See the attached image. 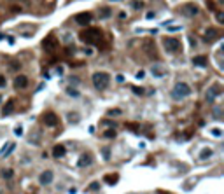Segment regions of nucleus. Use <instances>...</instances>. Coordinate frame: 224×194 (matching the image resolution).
I'll use <instances>...</instances> for the list:
<instances>
[{"label":"nucleus","mask_w":224,"mask_h":194,"mask_svg":"<svg viewBox=\"0 0 224 194\" xmlns=\"http://www.w3.org/2000/svg\"><path fill=\"white\" fill-rule=\"evenodd\" d=\"M191 93H193V89H191L189 84L177 82L173 86V89H172V98H173V100H184V98H187Z\"/></svg>","instance_id":"obj_1"},{"label":"nucleus","mask_w":224,"mask_h":194,"mask_svg":"<svg viewBox=\"0 0 224 194\" xmlns=\"http://www.w3.org/2000/svg\"><path fill=\"white\" fill-rule=\"evenodd\" d=\"M91 79H93V86H95L98 91L107 89L109 84H110V75L105 74V72H96V74H93Z\"/></svg>","instance_id":"obj_2"},{"label":"nucleus","mask_w":224,"mask_h":194,"mask_svg":"<svg viewBox=\"0 0 224 194\" xmlns=\"http://www.w3.org/2000/svg\"><path fill=\"white\" fill-rule=\"evenodd\" d=\"M81 40L86 44H96L100 40V30L98 28H88L81 33Z\"/></svg>","instance_id":"obj_3"},{"label":"nucleus","mask_w":224,"mask_h":194,"mask_svg":"<svg viewBox=\"0 0 224 194\" xmlns=\"http://www.w3.org/2000/svg\"><path fill=\"white\" fill-rule=\"evenodd\" d=\"M163 46H165V49H166L168 53H172V54H175V53L180 51V40L175 39V37H166V39L163 40Z\"/></svg>","instance_id":"obj_4"},{"label":"nucleus","mask_w":224,"mask_h":194,"mask_svg":"<svg viewBox=\"0 0 224 194\" xmlns=\"http://www.w3.org/2000/svg\"><path fill=\"white\" fill-rule=\"evenodd\" d=\"M54 178V173L51 171V170H46V171H42L40 177H39V182H40V185H49L51 182Z\"/></svg>","instance_id":"obj_5"},{"label":"nucleus","mask_w":224,"mask_h":194,"mask_svg":"<svg viewBox=\"0 0 224 194\" xmlns=\"http://www.w3.org/2000/svg\"><path fill=\"white\" fill-rule=\"evenodd\" d=\"M180 12L184 14V16H187V18H193V16L198 14V7H196L194 4H186V5H182Z\"/></svg>","instance_id":"obj_6"},{"label":"nucleus","mask_w":224,"mask_h":194,"mask_svg":"<svg viewBox=\"0 0 224 194\" xmlns=\"http://www.w3.org/2000/svg\"><path fill=\"white\" fill-rule=\"evenodd\" d=\"M221 86H212V88H208V91H207V102H214L217 96H221Z\"/></svg>","instance_id":"obj_7"},{"label":"nucleus","mask_w":224,"mask_h":194,"mask_svg":"<svg viewBox=\"0 0 224 194\" xmlns=\"http://www.w3.org/2000/svg\"><path fill=\"white\" fill-rule=\"evenodd\" d=\"M26 86H28V77L26 75L14 77V88H16V89H25Z\"/></svg>","instance_id":"obj_8"},{"label":"nucleus","mask_w":224,"mask_h":194,"mask_svg":"<svg viewBox=\"0 0 224 194\" xmlns=\"http://www.w3.org/2000/svg\"><path fill=\"white\" fill-rule=\"evenodd\" d=\"M91 19H93V16H91L89 12H81V14H77L75 16V21L79 23V25H89L91 23Z\"/></svg>","instance_id":"obj_9"},{"label":"nucleus","mask_w":224,"mask_h":194,"mask_svg":"<svg viewBox=\"0 0 224 194\" xmlns=\"http://www.w3.org/2000/svg\"><path fill=\"white\" fill-rule=\"evenodd\" d=\"M44 123H46V126H56L58 124V116L56 114H53V112H46L44 114Z\"/></svg>","instance_id":"obj_10"},{"label":"nucleus","mask_w":224,"mask_h":194,"mask_svg":"<svg viewBox=\"0 0 224 194\" xmlns=\"http://www.w3.org/2000/svg\"><path fill=\"white\" fill-rule=\"evenodd\" d=\"M217 37H219V32H217L215 28H208V30L205 32V37H203V39H205V42H214Z\"/></svg>","instance_id":"obj_11"},{"label":"nucleus","mask_w":224,"mask_h":194,"mask_svg":"<svg viewBox=\"0 0 224 194\" xmlns=\"http://www.w3.org/2000/svg\"><path fill=\"white\" fill-rule=\"evenodd\" d=\"M154 77H158V79H163V77H166V68H163L159 65H154L152 68H151Z\"/></svg>","instance_id":"obj_12"},{"label":"nucleus","mask_w":224,"mask_h":194,"mask_svg":"<svg viewBox=\"0 0 224 194\" xmlns=\"http://www.w3.org/2000/svg\"><path fill=\"white\" fill-rule=\"evenodd\" d=\"M91 163H93V156H91V154H82V156H81V158H79V166L81 168H84V166H89Z\"/></svg>","instance_id":"obj_13"},{"label":"nucleus","mask_w":224,"mask_h":194,"mask_svg":"<svg viewBox=\"0 0 224 194\" xmlns=\"http://www.w3.org/2000/svg\"><path fill=\"white\" fill-rule=\"evenodd\" d=\"M14 147H16V144H14V142H7L5 147L0 151V158H7V156H9V154L14 151Z\"/></svg>","instance_id":"obj_14"},{"label":"nucleus","mask_w":224,"mask_h":194,"mask_svg":"<svg viewBox=\"0 0 224 194\" xmlns=\"http://www.w3.org/2000/svg\"><path fill=\"white\" fill-rule=\"evenodd\" d=\"M193 63H194L196 67H207L208 60H207V56H194V58H193Z\"/></svg>","instance_id":"obj_15"},{"label":"nucleus","mask_w":224,"mask_h":194,"mask_svg":"<svg viewBox=\"0 0 224 194\" xmlns=\"http://www.w3.org/2000/svg\"><path fill=\"white\" fill-rule=\"evenodd\" d=\"M65 152H67L65 145H56L54 149H53V154H54V158H63V156H65Z\"/></svg>","instance_id":"obj_16"},{"label":"nucleus","mask_w":224,"mask_h":194,"mask_svg":"<svg viewBox=\"0 0 224 194\" xmlns=\"http://www.w3.org/2000/svg\"><path fill=\"white\" fill-rule=\"evenodd\" d=\"M12 109H14V102H12V100H9V102L4 105V109H2V114H4V116H9V114L12 112Z\"/></svg>","instance_id":"obj_17"},{"label":"nucleus","mask_w":224,"mask_h":194,"mask_svg":"<svg viewBox=\"0 0 224 194\" xmlns=\"http://www.w3.org/2000/svg\"><path fill=\"white\" fill-rule=\"evenodd\" d=\"M53 44H54V39H53V37H47L46 40H42V47L46 49V51H51V49H53Z\"/></svg>","instance_id":"obj_18"},{"label":"nucleus","mask_w":224,"mask_h":194,"mask_svg":"<svg viewBox=\"0 0 224 194\" xmlns=\"http://www.w3.org/2000/svg\"><path fill=\"white\" fill-rule=\"evenodd\" d=\"M2 178H5V180H9V178H12L14 175V170H11V168H7V170H2Z\"/></svg>","instance_id":"obj_19"},{"label":"nucleus","mask_w":224,"mask_h":194,"mask_svg":"<svg viewBox=\"0 0 224 194\" xmlns=\"http://www.w3.org/2000/svg\"><path fill=\"white\" fill-rule=\"evenodd\" d=\"M210 156H212V149H203L201 152H200V159H208Z\"/></svg>","instance_id":"obj_20"},{"label":"nucleus","mask_w":224,"mask_h":194,"mask_svg":"<svg viewBox=\"0 0 224 194\" xmlns=\"http://www.w3.org/2000/svg\"><path fill=\"white\" fill-rule=\"evenodd\" d=\"M117 180H119V177L116 173L112 175V177H110V175H109V177H105V182H107V184H116Z\"/></svg>","instance_id":"obj_21"},{"label":"nucleus","mask_w":224,"mask_h":194,"mask_svg":"<svg viewBox=\"0 0 224 194\" xmlns=\"http://www.w3.org/2000/svg\"><path fill=\"white\" fill-rule=\"evenodd\" d=\"M109 16H110V9H107V7H105V9L100 11V18H109Z\"/></svg>","instance_id":"obj_22"},{"label":"nucleus","mask_w":224,"mask_h":194,"mask_svg":"<svg viewBox=\"0 0 224 194\" xmlns=\"http://www.w3.org/2000/svg\"><path fill=\"white\" fill-rule=\"evenodd\" d=\"M68 121H72V123H77V121H79V114H75V112L68 114Z\"/></svg>","instance_id":"obj_23"},{"label":"nucleus","mask_w":224,"mask_h":194,"mask_svg":"<svg viewBox=\"0 0 224 194\" xmlns=\"http://www.w3.org/2000/svg\"><path fill=\"white\" fill-rule=\"evenodd\" d=\"M96 189H100V184H98V182H91L89 185H88V191H96Z\"/></svg>","instance_id":"obj_24"},{"label":"nucleus","mask_w":224,"mask_h":194,"mask_svg":"<svg viewBox=\"0 0 224 194\" xmlns=\"http://www.w3.org/2000/svg\"><path fill=\"white\" fill-rule=\"evenodd\" d=\"M114 137H116V131H114V130H107V131H105V138H114Z\"/></svg>","instance_id":"obj_25"},{"label":"nucleus","mask_w":224,"mask_h":194,"mask_svg":"<svg viewBox=\"0 0 224 194\" xmlns=\"http://www.w3.org/2000/svg\"><path fill=\"white\" fill-rule=\"evenodd\" d=\"M212 135H214V137H215V138H219V137H221V135H222V131H221V130H219V128H214V130H212Z\"/></svg>","instance_id":"obj_26"},{"label":"nucleus","mask_w":224,"mask_h":194,"mask_svg":"<svg viewBox=\"0 0 224 194\" xmlns=\"http://www.w3.org/2000/svg\"><path fill=\"white\" fill-rule=\"evenodd\" d=\"M131 7H133V9H140V7H142V2H138V0H133V2H131Z\"/></svg>","instance_id":"obj_27"},{"label":"nucleus","mask_w":224,"mask_h":194,"mask_svg":"<svg viewBox=\"0 0 224 194\" xmlns=\"http://www.w3.org/2000/svg\"><path fill=\"white\" fill-rule=\"evenodd\" d=\"M68 95H72V96H79V91L74 89V88H68V91H67Z\"/></svg>","instance_id":"obj_28"},{"label":"nucleus","mask_w":224,"mask_h":194,"mask_svg":"<svg viewBox=\"0 0 224 194\" xmlns=\"http://www.w3.org/2000/svg\"><path fill=\"white\" fill-rule=\"evenodd\" d=\"M131 89H133L135 95H144V89H142V88H131Z\"/></svg>","instance_id":"obj_29"},{"label":"nucleus","mask_w":224,"mask_h":194,"mask_svg":"<svg viewBox=\"0 0 224 194\" xmlns=\"http://www.w3.org/2000/svg\"><path fill=\"white\" fill-rule=\"evenodd\" d=\"M39 135H40V133H37V131H35V135L32 137V138H30V142H33V144H37V142H39Z\"/></svg>","instance_id":"obj_30"},{"label":"nucleus","mask_w":224,"mask_h":194,"mask_svg":"<svg viewBox=\"0 0 224 194\" xmlns=\"http://www.w3.org/2000/svg\"><path fill=\"white\" fill-rule=\"evenodd\" d=\"M217 21H219V23H224V14L222 12H217Z\"/></svg>","instance_id":"obj_31"},{"label":"nucleus","mask_w":224,"mask_h":194,"mask_svg":"<svg viewBox=\"0 0 224 194\" xmlns=\"http://www.w3.org/2000/svg\"><path fill=\"white\" fill-rule=\"evenodd\" d=\"M16 135H18V137H21V135H23V128H21V126H18V128H16Z\"/></svg>","instance_id":"obj_32"},{"label":"nucleus","mask_w":224,"mask_h":194,"mask_svg":"<svg viewBox=\"0 0 224 194\" xmlns=\"http://www.w3.org/2000/svg\"><path fill=\"white\" fill-rule=\"evenodd\" d=\"M4 86H5V77L0 75V88H4Z\"/></svg>","instance_id":"obj_33"},{"label":"nucleus","mask_w":224,"mask_h":194,"mask_svg":"<svg viewBox=\"0 0 224 194\" xmlns=\"http://www.w3.org/2000/svg\"><path fill=\"white\" fill-rule=\"evenodd\" d=\"M11 68H12V70H18V68H19V63H12V65H11Z\"/></svg>","instance_id":"obj_34"},{"label":"nucleus","mask_w":224,"mask_h":194,"mask_svg":"<svg viewBox=\"0 0 224 194\" xmlns=\"http://www.w3.org/2000/svg\"><path fill=\"white\" fill-rule=\"evenodd\" d=\"M137 79H144V72H142V70H140L138 74H137Z\"/></svg>","instance_id":"obj_35"},{"label":"nucleus","mask_w":224,"mask_h":194,"mask_svg":"<svg viewBox=\"0 0 224 194\" xmlns=\"http://www.w3.org/2000/svg\"><path fill=\"white\" fill-rule=\"evenodd\" d=\"M2 39H4V35H2V33H0V40H2Z\"/></svg>","instance_id":"obj_36"},{"label":"nucleus","mask_w":224,"mask_h":194,"mask_svg":"<svg viewBox=\"0 0 224 194\" xmlns=\"http://www.w3.org/2000/svg\"><path fill=\"white\" fill-rule=\"evenodd\" d=\"M110 2H119V0H110Z\"/></svg>","instance_id":"obj_37"}]
</instances>
